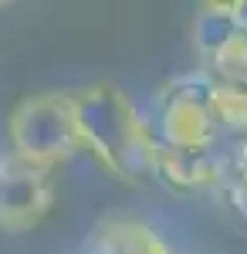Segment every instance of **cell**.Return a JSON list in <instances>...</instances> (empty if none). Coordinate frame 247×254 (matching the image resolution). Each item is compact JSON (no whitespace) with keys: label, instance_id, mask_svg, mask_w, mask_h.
<instances>
[{"label":"cell","instance_id":"cell-8","mask_svg":"<svg viewBox=\"0 0 247 254\" xmlns=\"http://www.w3.org/2000/svg\"><path fill=\"white\" fill-rule=\"evenodd\" d=\"M210 116H213L220 132L247 136V92L217 81L213 92H210Z\"/></svg>","mask_w":247,"mask_h":254},{"label":"cell","instance_id":"cell-7","mask_svg":"<svg viewBox=\"0 0 247 254\" xmlns=\"http://www.w3.org/2000/svg\"><path fill=\"white\" fill-rule=\"evenodd\" d=\"M237 31L234 24V14H230V0H213V3H203L196 10V20H193V48L203 55V58H213L224 44H227Z\"/></svg>","mask_w":247,"mask_h":254},{"label":"cell","instance_id":"cell-4","mask_svg":"<svg viewBox=\"0 0 247 254\" xmlns=\"http://www.w3.org/2000/svg\"><path fill=\"white\" fill-rule=\"evenodd\" d=\"M55 207V170L27 159H0V231H34Z\"/></svg>","mask_w":247,"mask_h":254},{"label":"cell","instance_id":"cell-1","mask_svg":"<svg viewBox=\"0 0 247 254\" xmlns=\"http://www.w3.org/2000/svg\"><path fill=\"white\" fill-rule=\"evenodd\" d=\"M81 142L112 176L135 183L142 173H152L159 139L132 98L109 81L75 92Z\"/></svg>","mask_w":247,"mask_h":254},{"label":"cell","instance_id":"cell-10","mask_svg":"<svg viewBox=\"0 0 247 254\" xmlns=\"http://www.w3.org/2000/svg\"><path fill=\"white\" fill-rule=\"evenodd\" d=\"M230 200H234V207L247 217V170L234 176V183H230Z\"/></svg>","mask_w":247,"mask_h":254},{"label":"cell","instance_id":"cell-6","mask_svg":"<svg viewBox=\"0 0 247 254\" xmlns=\"http://www.w3.org/2000/svg\"><path fill=\"white\" fill-rule=\"evenodd\" d=\"M95 254H173L166 237L139 217H105L92 234Z\"/></svg>","mask_w":247,"mask_h":254},{"label":"cell","instance_id":"cell-3","mask_svg":"<svg viewBox=\"0 0 247 254\" xmlns=\"http://www.w3.org/2000/svg\"><path fill=\"white\" fill-rule=\"evenodd\" d=\"M217 78L203 71H186L163 88L159 102V142L176 149H213L220 129L210 116V92Z\"/></svg>","mask_w":247,"mask_h":254},{"label":"cell","instance_id":"cell-5","mask_svg":"<svg viewBox=\"0 0 247 254\" xmlns=\"http://www.w3.org/2000/svg\"><path fill=\"white\" fill-rule=\"evenodd\" d=\"M152 173L176 190H210L224 180V156L217 149H176L159 142Z\"/></svg>","mask_w":247,"mask_h":254},{"label":"cell","instance_id":"cell-2","mask_svg":"<svg viewBox=\"0 0 247 254\" xmlns=\"http://www.w3.org/2000/svg\"><path fill=\"white\" fill-rule=\"evenodd\" d=\"M3 126H7L10 156L27 159L34 166L55 170L58 163L85 149L75 98L61 92H41V95L20 98Z\"/></svg>","mask_w":247,"mask_h":254},{"label":"cell","instance_id":"cell-9","mask_svg":"<svg viewBox=\"0 0 247 254\" xmlns=\"http://www.w3.org/2000/svg\"><path fill=\"white\" fill-rule=\"evenodd\" d=\"M207 64H210L207 71L220 85H230V88L247 92V34H234Z\"/></svg>","mask_w":247,"mask_h":254},{"label":"cell","instance_id":"cell-11","mask_svg":"<svg viewBox=\"0 0 247 254\" xmlns=\"http://www.w3.org/2000/svg\"><path fill=\"white\" fill-rule=\"evenodd\" d=\"M230 14H234L237 31H241V34H247V0H230Z\"/></svg>","mask_w":247,"mask_h":254}]
</instances>
